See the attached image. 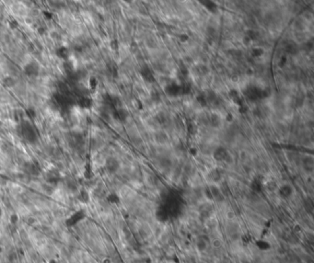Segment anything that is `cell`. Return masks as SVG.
<instances>
[{"label":"cell","instance_id":"obj_1","mask_svg":"<svg viewBox=\"0 0 314 263\" xmlns=\"http://www.w3.org/2000/svg\"><path fill=\"white\" fill-rule=\"evenodd\" d=\"M24 70L28 76H30V77L37 76L39 74V65L36 63H30L26 65Z\"/></svg>","mask_w":314,"mask_h":263},{"label":"cell","instance_id":"obj_2","mask_svg":"<svg viewBox=\"0 0 314 263\" xmlns=\"http://www.w3.org/2000/svg\"><path fill=\"white\" fill-rule=\"evenodd\" d=\"M165 91L168 95L171 96V97H175V96L182 94L181 93V86L177 85V84H170L169 86H167L165 89Z\"/></svg>","mask_w":314,"mask_h":263},{"label":"cell","instance_id":"obj_3","mask_svg":"<svg viewBox=\"0 0 314 263\" xmlns=\"http://www.w3.org/2000/svg\"><path fill=\"white\" fill-rule=\"evenodd\" d=\"M140 74H141V76H142L144 80L148 81L149 83H151V82L154 81V76H153V74L151 72V70H150L149 67L147 66V65H146V66H143L142 68H141Z\"/></svg>","mask_w":314,"mask_h":263},{"label":"cell","instance_id":"obj_4","mask_svg":"<svg viewBox=\"0 0 314 263\" xmlns=\"http://www.w3.org/2000/svg\"><path fill=\"white\" fill-rule=\"evenodd\" d=\"M22 134H23L25 135V137L29 139L30 141L35 137V133H34L33 129L32 128V126L28 123L22 124Z\"/></svg>","mask_w":314,"mask_h":263},{"label":"cell","instance_id":"obj_5","mask_svg":"<svg viewBox=\"0 0 314 263\" xmlns=\"http://www.w3.org/2000/svg\"><path fill=\"white\" fill-rule=\"evenodd\" d=\"M227 155H228V152H227L226 149H225L224 147H222V146H219V147L216 148L215 150V152H214V158L216 160L221 161V160L226 159Z\"/></svg>","mask_w":314,"mask_h":263},{"label":"cell","instance_id":"obj_6","mask_svg":"<svg viewBox=\"0 0 314 263\" xmlns=\"http://www.w3.org/2000/svg\"><path fill=\"white\" fill-rule=\"evenodd\" d=\"M114 118L120 121H125L128 117V112L123 108H118L114 111Z\"/></svg>","mask_w":314,"mask_h":263},{"label":"cell","instance_id":"obj_7","mask_svg":"<svg viewBox=\"0 0 314 263\" xmlns=\"http://www.w3.org/2000/svg\"><path fill=\"white\" fill-rule=\"evenodd\" d=\"M205 97L206 99L207 103H211V104H218V96L216 95V93L212 90H207L205 94Z\"/></svg>","mask_w":314,"mask_h":263},{"label":"cell","instance_id":"obj_8","mask_svg":"<svg viewBox=\"0 0 314 263\" xmlns=\"http://www.w3.org/2000/svg\"><path fill=\"white\" fill-rule=\"evenodd\" d=\"M208 122L211 125V127H213V128H218V127L221 125V118L218 114L213 113V114H211L209 116Z\"/></svg>","mask_w":314,"mask_h":263},{"label":"cell","instance_id":"obj_9","mask_svg":"<svg viewBox=\"0 0 314 263\" xmlns=\"http://www.w3.org/2000/svg\"><path fill=\"white\" fill-rule=\"evenodd\" d=\"M228 96H229V98H230V99H231L232 101H233L234 103H235V104L239 105V106H241V105H242L241 98V96H240V94H239V92H238L237 90H235V89H231L230 91H229Z\"/></svg>","mask_w":314,"mask_h":263},{"label":"cell","instance_id":"obj_10","mask_svg":"<svg viewBox=\"0 0 314 263\" xmlns=\"http://www.w3.org/2000/svg\"><path fill=\"white\" fill-rule=\"evenodd\" d=\"M200 3L203 4V6L211 13H216L218 11V6L213 1H206V0H205V1H201Z\"/></svg>","mask_w":314,"mask_h":263},{"label":"cell","instance_id":"obj_11","mask_svg":"<svg viewBox=\"0 0 314 263\" xmlns=\"http://www.w3.org/2000/svg\"><path fill=\"white\" fill-rule=\"evenodd\" d=\"M119 166V164L118 162L114 159V158H110L108 161H107V168L110 170V171H115V170L118 168Z\"/></svg>","mask_w":314,"mask_h":263},{"label":"cell","instance_id":"obj_12","mask_svg":"<svg viewBox=\"0 0 314 263\" xmlns=\"http://www.w3.org/2000/svg\"><path fill=\"white\" fill-rule=\"evenodd\" d=\"M155 138H156V140L158 142V143H165L167 140H168V136L167 134L165 133H163V132H158V133L156 134V135H155Z\"/></svg>","mask_w":314,"mask_h":263},{"label":"cell","instance_id":"obj_13","mask_svg":"<svg viewBox=\"0 0 314 263\" xmlns=\"http://www.w3.org/2000/svg\"><path fill=\"white\" fill-rule=\"evenodd\" d=\"M298 50V47L296 46L295 43L293 42H289L286 45V51L288 52V54H295Z\"/></svg>","mask_w":314,"mask_h":263},{"label":"cell","instance_id":"obj_14","mask_svg":"<svg viewBox=\"0 0 314 263\" xmlns=\"http://www.w3.org/2000/svg\"><path fill=\"white\" fill-rule=\"evenodd\" d=\"M208 70H207L206 65H197L195 67V73H197L200 76H205V74H207Z\"/></svg>","mask_w":314,"mask_h":263},{"label":"cell","instance_id":"obj_15","mask_svg":"<svg viewBox=\"0 0 314 263\" xmlns=\"http://www.w3.org/2000/svg\"><path fill=\"white\" fill-rule=\"evenodd\" d=\"M79 104H80V106L83 108H90L92 105V100L88 98H84V99H80Z\"/></svg>","mask_w":314,"mask_h":263},{"label":"cell","instance_id":"obj_16","mask_svg":"<svg viewBox=\"0 0 314 263\" xmlns=\"http://www.w3.org/2000/svg\"><path fill=\"white\" fill-rule=\"evenodd\" d=\"M210 191H211L212 195H213L216 199H218H218H220V198H222V194H221L220 191H219L216 187L212 186V187L210 188Z\"/></svg>","mask_w":314,"mask_h":263},{"label":"cell","instance_id":"obj_17","mask_svg":"<svg viewBox=\"0 0 314 263\" xmlns=\"http://www.w3.org/2000/svg\"><path fill=\"white\" fill-rule=\"evenodd\" d=\"M57 54L59 55V57H62V58H66L67 57V54H68V51L66 48L65 47H61L58 49V51H57Z\"/></svg>","mask_w":314,"mask_h":263},{"label":"cell","instance_id":"obj_18","mask_svg":"<svg viewBox=\"0 0 314 263\" xmlns=\"http://www.w3.org/2000/svg\"><path fill=\"white\" fill-rule=\"evenodd\" d=\"M197 101L200 103L202 106H206V105L207 104V102H206V97H205V94L199 95L197 97Z\"/></svg>","mask_w":314,"mask_h":263},{"label":"cell","instance_id":"obj_19","mask_svg":"<svg viewBox=\"0 0 314 263\" xmlns=\"http://www.w3.org/2000/svg\"><path fill=\"white\" fill-rule=\"evenodd\" d=\"M263 54V51L261 49V48H255V49L253 50V55L255 56V57H259Z\"/></svg>","mask_w":314,"mask_h":263},{"label":"cell","instance_id":"obj_20","mask_svg":"<svg viewBox=\"0 0 314 263\" xmlns=\"http://www.w3.org/2000/svg\"><path fill=\"white\" fill-rule=\"evenodd\" d=\"M4 83H5V85L7 87H12L13 85L15 84V80L13 79L12 77H7L5 81H4Z\"/></svg>","mask_w":314,"mask_h":263},{"label":"cell","instance_id":"obj_21","mask_svg":"<svg viewBox=\"0 0 314 263\" xmlns=\"http://www.w3.org/2000/svg\"><path fill=\"white\" fill-rule=\"evenodd\" d=\"M111 48H112L113 50H117L118 47H119V44H118V42L116 40H113L111 42Z\"/></svg>","mask_w":314,"mask_h":263},{"label":"cell","instance_id":"obj_22","mask_svg":"<svg viewBox=\"0 0 314 263\" xmlns=\"http://www.w3.org/2000/svg\"><path fill=\"white\" fill-rule=\"evenodd\" d=\"M26 113H27L28 116L30 117V118H34L35 115H36V114H35V111H33L32 109H28L27 111H26Z\"/></svg>","mask_w":314,"mask_h":263},{"label":"cell","instance_id":"obj_23","mask_svg":"<svg viewBox=\"0 0 314 263\" xmlns=\"http://www.w3.org/2000/svg\"><path fill=\"white\" fill-rule=\"evenodd\" d=\"M97 83H98V82H97V80L95 79L94 77H92V78H90V86L92 87V89H94V87L97 86Z\"/></svg>","mask_w":314,"mask_h":263},{"label":"cell","instance_id":"obj_24","mask_svg":"<svg viewBox=\"0 0 314 263\" xmlns=\"http://www.w3.org/2000/svg\"><path fill=\"white\" fill-rule=\"evenodd\" d=\"M251 39L250 38H248V37H247V36H245L244 37V39H243V42H244V44H250V43H251Z\"/></svg>","mask_w":314,"mask_h":263},{"label":"cell","instance_id":"obj_25","mask_svg":"<svg viewBox=\"0 0 314 263\" xmlns=\"http://www.w3.org/2000/svg\"><path fill=\"white\" fill-rule=\"evenodd\" d=\"M180 38H181V41L183 42H187V40H188V36H187V35H185V34H183Z\"/></svg>","mask_w":314,"mask_h":263},{"label":"cell","instance_id":"obj_26","mask_svg":"<svg viewBox=\"0 0 314 263\" xmlns=\"http://www.w3.org/2000/svg\"><path fill=\"white\" fill-rule=\"evenodd\" d=\"M44 15H45L47 17H49V19L52 17V15H51V14H49V13H48V12H44Z\"/></svg>","mask_w":314,"mask_h":263},{"label":"cell","instance_id":"obj_27","mask_svg":"<svg viewBox=\"0 0 314 263\" xmlns=\"http://www.w3.org/2000/svg\"><path fill=\"white\" fill-rule=\"evenodd\" d=\"M38 30H39L40 33H41V34H43V32H44V30H43V29H42V28L38 29Z\"/></svg>","mask_w":314,"mask_h":263},{"label":"cell","instance_id":"obj_28","mask_svg":"<svg viewBox=\"0 0 314 263\" xmlns=\"http://www.w3.org/2000/svg\"><path fill=\"white\" fill-rule=\"evenodd\" d=\"M4 251V248L3 247H1V246H0V254H1L2 252Z\"/></svg>","mask_w":314,"mask_h":263},{"label":"cell","instance_id":"obj_29","mask_svg":"<svg viewBox=\"0 0 314 263\" xmlns=\"http://www.w3.org/2000/svg\"><path fill=\"white\" fill-rule=\"evenodd\" d=\"M0 234H1V233H0Z\"/></svg>","mask_w":314,"mask_h":263}]
</instances>
